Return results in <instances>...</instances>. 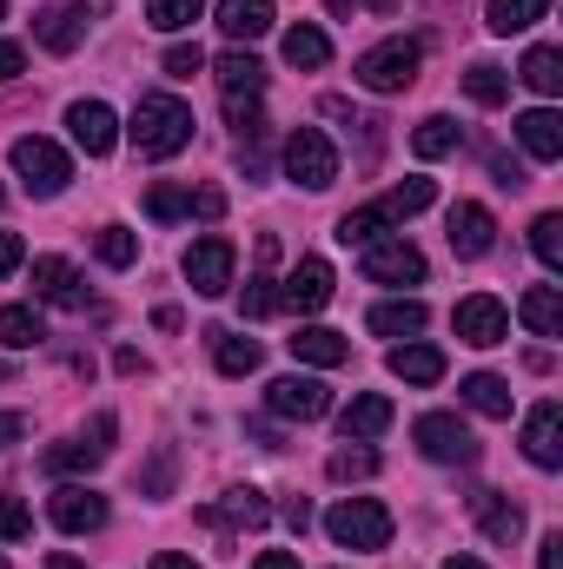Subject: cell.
Wrapping results in <instances>:
<instances>
[{
	"label": "cell",
	"mask_w": 563,
	"mask_h": 569,
	"mask_svg": "<svg viewBox=\"0 0 563 569\" xmlns=\"http://www.w3.org/2000/svg\"><path fill=\"white\" fill-rule=\"evenodd\" d=\"M20 266H27V246H20L13 232H0V279H7V272H20Z\"/></svg>",
	"instance_id": "cell-49"
},
{
	"label": "cell",
	"mask_w": 563,
	"mask_h": 569,
	"mask_svg": "<svg viewBox=\"0 0 563 569\" xmlns=\"http://www.w3.org/2000/svg\"><path fill=\"white\" fill-rule=\"evenodd\" d=\"M127 140L140 146V159H172V152H186V146H192V107H186L179 93H140Z\"/></svg>",
	"instance_id": "cell-1"
},
{
	"label": "cell",
	"mask_w": 563,
	"mask_h": 569,
	"mask_svg": "<svg viewBox=\"0 0 563 569\" xmlns=\"http://www.w3.org/2000/svg\"><path fill=\"white\" fill-rule=\"evenodd\" d=\"M392 398H378V391H365V398H352L345 411H338V430L352 437V443H372V437H385L392 430Z\"/></svg>",
	"instance_id": "cell-21"
},
{
	"label": "cell",
	"mask_w": 563,
	"mask_h": 569,
	"mask_svg": "<svg viewBox=\"0 0 563 569\" xmlns=\"http://www.w3.org/2000/svg\"><path fill=\"white\" fill-rule=\"evenodd\" d=\"M464 93H471L477 107H504V100H511V73H504L497 60H471V67H464Z\"/></svg>",
	"instance_id": "cell-35"
},
{
	"label": "cell",
	"mask_w": 563,
	"mask_h": 569,
	"mask_svg": "<svg viewBox=\"0 0 563 569\" xmlns=\"http://www.w3.org/2000/svg\"><path fill=\"white\" fill-rule=\"evenodd\" d=\"M551 13V0H491L484 7V27L491 33H524V27H537Z\"/></svg>",
	"instance_id": "cell-36"
},
{
	"label": "cell",
	"mask_w": 563,
	"mask_h": 569,
	"mask_svg": "<svg viewBox=\"0 0 563 569\" xmlns=\"http://www.w3.org/2000/svg\"><path fill=\"white\" fill-rule=\"evenodd\" d=\"M332 266L325 259H298L292 266V279H285V291H279V305H292V311H325L332 305Z\"/></svg>",
	"instance_id": "cell-17"
},
{
	"label": "cell",
	"mask_w": 563,
	"mask_h": 569,
	"mask_svg": "<svg viewBox=\"0 0 563 569\" xmlns=\"http://www.w3.org/2000/svg\"><path fill=\"white\" fill-rule=\"evenodd\" d=\"M113 365H120L127 378H134V371H146V358H140V351H134V345H120V351H113Z\"/></svg>",
	"instance_id": "cell-54"
},
{
	"label": "cell",
	"mask_w": 563,
	"mask_h": 569,
	"mask_svg": "<svg viewBox=\"0 0 563 569\" xmlns=\"http://www.w3.org/2000/svg\"><path fill=\"white\" fill-rule=\"evenodd\" d=\"M517 80H524L531 93L557 100V93H563V53H557V47H531V53H524V67H517Z\"/></svg>",
	"instance_id": "cell-34"
},
{
	"label": "cell",
	"mask_w": 563,
	"mask_h": 569,
	"mask_svg": "<svg viewBox=\"0 0 563 569\" xmlns=\"http://www.w3.org/2000/svg\"><path fill=\"white\" fill-rule=\"evenodd\" d=\"M20 67H27V53H20L13 40H0V87H7V80H20Z\"/></svg>",
	"instance_id": "cell-50"
},
{
	"label": "cell",
	"mask_w": 563,
	"mask_h": 569,
	"mask_svg": "<svg viewBox=\"0 0 563 569\" xmlns=\"http://www.w3.org/2000/svg\"><path fill=\"white\" fill-rule=\"evenodd\" d=\"M140 490H146V497H166V490H172V443H159V457L146 463Z\"/></svg>",
	"instance_id": "cell-46"
},
{
	"label": "cell",
	"mask_w": 563,
	"mask_h": 569,
	"mask_svg": "<svg viewBox=\"0 0 563 569\" xmlns=\"http://www.w3.org/2000/svg\"><path fill=\"white\" fill-rule=\"evenodd\" d=\"M93 252H100V266H113V272H127V266L140 259V239H134L127 226H100V239H93Z\"/></svg>",
	"instance_id": "cell-42"
},
{
	"label": "cell",
	"mask_w": 563,
	"mask_h": 569,
	"mask_svg": "<svg viewBox=\"0 0 563 569\" xmlns=\"http://www.w3.org/2000/svg\"><path fill=\"white\" fill-rule=\"evenodd\" d=\"M213 73H219L226 107H246V100H259V93H266V67H259L253 53H239V47H233V53H219V67H213Z\"/></svg>",
	"instance_id": "cell-20"
},
{
	"label": "cell",
	"mask_w": 563,
	"mask_h": 569,
	"mask_svg": "<svg viewBox=\"0 0 563 569\" xmlns=\"http://www.w3.org/2000/svg\"><path fill=\"white\" fill-rule=\"evenodd\" d=\"M531 252L544 259V272H563V212H537V226H531Z\"/></svg>",
	"instance_id": "cell-41"
},
{
	"label": "cell",
	"mask_w": 563,
	"mask_h": 569,
	"mask_svg": "<svg viewBox=\"0 0 563 569\" xmlns=\"http://www.w3.org/2000/svg\"><path fill=\"white\" fill-rule=\"evenodd\" d=\"M47 569H87V563H80V557H67V550H53V557H47Z\"/></svg>",
	"instance_id": "cell-57"
},
{
	"label": "cell",
	"mask_w": 563,
	"mask_h": 569,
	"mask_svg": "<svg viewBox=\"0 0 563 569\" xmlns=\"http://www.w3.org/2000/svg\"><path fill=\"white\" fill-rule=\"evenodd\" d=\"M517 146L531 152V159H563V120L551 107H531V113H517Z\"/></svg>",
	"instance_id": "cell-24"
},
{
	"label": "cell",
	"mask_w": 563,
	"mask_h": 569,
	"mask_svg": "<svg viewBox=\"0 0 563 569\" xmlns=\"http://www.w3.org/2000/svg\"><path fill=\"white\" fill-rule=\"evenodd\" d=\"M285 179L305 186V192H325V186L338 179V146L325 140L318 127H298V133L285 140Z\"/></svg>",
	"instance_id": "cell-6"
},
{
	"label": "cell",
	"mask_w": 563,
	"mask_h": 569,
	"mask_svg": "<svg viewBox=\"0 0 563 569\" xmlns=\"http://www.w3.org/2000/svg\"><path fill=\"white\" fill-rule=\"evenodd\" d=\"M7 159H13V172H20V186H27L33 199H60V192H67V179H73V159H67L53 140H40V133L13 140Z\"/></svg>",
	"instance_id": "cell-5"
},
{
	"label": "cell",
	"mask_w": 563,
	"mask_h": 569,
	"mask_svg": "<svg viewBox=\"0 0 563 569\" xmlns=\"http://www.w3.org/2000/svg\"><path fill=\"white\" fill-rule=\"evenodd\" d=\"M0 20H7V0H0Z\"/></svg>",
	"instance_id": "cell-61"
},
{
	"label": "cell",
	"mask_w": 563,
	"mask_h": 569,
	"mask_svg": "<svg viewBox=\"0 0 563 569\" xmlns=\"http://www.w3.org/2000/svg\"><path fill=\"white\" fill-rule=\"evenodd\" d=\"M67 133H73V146H80L87 159H107V152L120 146V120H113L107 100H73V107H67Z\"/></svg>",
	"instance_id": "cell-13"
},
{
	"label": "cell",
	"mask_w": 563,
	"mask_h": 569,
	"mask_svg": "<svg viewBox=\"0 0 563 569\" xmlns=\"http://www.w3.org/2000/svg\"><path fill=\"white\" fill-rule=\"evenodd\" d=\"M418 60H424L418 40H378V47H365V53L352 60V80H358L365 93H405V87L418 80Z\"/></svg>",
	"instance_id": "cell-3"
},
{
	"label": "cell",
	"mask_w": 563,
	"mask_h": 569,
	"mask_svg": "<svg viewBox=\"0 0 563 569\" xmlns=\"http://www.w3.org/2000/svg\"><path fill=\"white\" fill-rule=\"evenodd\" d=\"M273 0H219V33L226 40H266L273 33Z\"/></svg>",
	"instance_id": "cell-23"
},
{
	"label": "cell",
	"mask_w": 563,
	"mask_h": 569,
	"mask_svg": "<svg viewBox=\"0 0 563 569\" xmlns=\"http://www.w3.org/2000/svg\"><path fill=\"white\" fill-rule=\"evenodd\" d=\"M0 569H7V557H0Z\"/></svg>",
	"instance_id": "cell-62"
},
{
	"label": "cell",
	"mask_w": 563,
	"mask_h": 569,
	"mask_svg": "<svg viewBox=\"0 0 563 569\" xmlns=\"http://www.w3.org/2000/svg\"><path fill=\"white\" fill-rule=\"evenodd\" d=\"M325 477H332V483H352V477H378V450H372V443H352V437H345V443H338V450L325 457Z\"/></svg>",
	"instance_id": "cell-37"
},
{
	"label": "cell",
	"mask_w": 563,
	"mask_h": 569,
	"mask_svg": "<svg viewBox=\"0 0 563 569\" xmlns=\"http://www.w3.org/2000/svg\"><path fill=\"white\" fill-rule=\"evenodd\" d=\"M444 569H491V563H477V557H451Z\"/></svg>",
	"instance_id": "cell-58"
},
{
	"label": "cell",
	"mask_w": 563,
	"mask_h": 569,
	"mask_svg": "<svg viewBox=\"0 0 563 569\" xmlns=\"http://www.w3.org/2000/svg\"><path fill=\"white\" fill-rule=\"evenodd\" d=\"M517 318H524L537 338H563V291L557 284H531V291L517 298Z\"/></svg>",
	"instance_id": "cell-29"
},
{
	"label": "cell",
	"mask_w": 563,
	"mask_h": 569,
	"mask_svg": "<svg viewBox=\"0 0 563 569\" xmlns=\"http://www.w3.org/2000/svg\"><path fill=\"white\" fill-rule=\"evenodd\" d=\"M385 365H392V378H398V385H437V378H444V351H437V345H412V338H405V345H392V358H385Z\"/></svg>",
	"instance_id": "cell-27"
},
{
	"label": "cell",
	"mask_w": 563,
	"mask_h": 569,
	"mask_svg": "<svg viewBox=\"0 0 563 569\" xmlns=\"http://www.w3.org/2000/svg\"><path fill=\"white\" fill-rule=\"evenodd\" d=\"M365 279L372 284H424V252L412 239H372L365 246Z\"/></svg>",
	"instance_id": "cell-12"
},
{
	"label": "cell",
	"mask_w": 563,
	"mask_h": 569,
	"mask_svg": "<svg viewBox=\"0 0 563 569\" xmlns=\"http://www.w3.org/2000/svg\"><path fill=\"white\" fill-rule=\"evenodd\" d=\"M20 437H27V418H20V411H0V450L20 443Z\"/></svg>",
	"instance_id": "cell-52"
},
{
	"label": "cell",
	"mask_w": 563,
	"mask_h": 569,
	"mask_svg": "<svg viewBox=\"0 0 563 569\" xmlns=\"http://www.w3.org/2000/svg\"><path fill=\"white\" fill-rule=\"evenodd\" d=\"M172 80H192V73H206V53H199V40H179V47H166V60H159Z\"/></svg>",
	"instance_id": "cell-44"
},
{
	"label": "cell",
	"mask_w": 563,
	"mask_h": 569,
	"mask_svg": "<svg viewBox=\"0 0 563 569\" xmlns=\"http://www.w3.org/2000/svg\"><path fill=\"white\" fill-rule=\"evenodd\" d=\"M107 450L93 443V437H67V443H53V450H40V470L47 477H73V470H93Z\"/></svg>",
	"instance_id": "cell-33"
},
{
	"label": "cell",
	"mask_w": 563,
	"mask_h": 569,
	"mask_svg": "<svg viewBox=\"0 0 563 569\" xmlns=\"http://www.w3.org/2000/svg\"><path fill=\"white\" fill-rule=\"evenodd\" d=\"M412 437H418V450L431 463H451V470H471L477 463V437H471L464 418H451V411H424L418 425H412Z\"/></svg>",
	"instance_id": "cell-7"
},
{
	"label": "cell",
	"mask_w": 563,
	"mask_h": 569,
	"mask_svg": "<svg viewBox=\"0 0 563 569\" xmlns=\"http://www.w3.org/2000/svg\"><path fill=\"white\" fill-rule=\"evenodd\" d=\"M444 239H451V252H457V259H484V252L497 246V219H491L477 199H457V206H451V232H444Z\"/></svg>",
	"instance_id": "cell-15"
},
{
	"label": "cell",
	"mask_w": 563,
	"mask_h": 569,
	"mask_svg": "<svg viewBox=\"0 0 563 569\" xmlns=\"http://www.w3.org/2000/svg\"><path fill=\"white\" fill-rule=\"evenodd\" d=\"M325 60H332V40H325V27H312V20L285 27V67H298V73H318Z\"/></svg>",
	"instance_id": "cell-31"
},
{
	"label": "cell",
	"mask_w": 563,
	"mask_h": 569,
	"mask_svg": "<svg viewBox=\"0 0 563 569\" xmlns=\"http://www.w3.org/2000/svg\"><path fill=\"white\" fill-rule=\"evenodd\" d=\"M266 411L285 418V425H312V418L332 411V391H325V378L292 371V378H273V385H266Z\"/></svg>",
	"instance_id": "cell-8"
},
{
	"label": "cell",
	"mask_w": 563,
	"mask_h": 569,
	"mask_svg": "<svg viewBox=\"0 0 563 569\" xmlns=\"http://www.w3.org/2000/svg\"><path fill=\"white\" fill-rule=\"evenodd\" d=\"M273 259H279V239H259V272L239 291V311L246 318H273L279 311V279H273Z\"/></svg>",
	"instance_id": "cell-22"
},
{
	"label": "cell",
	"mask_w": 563,
	"mask_h": 569,
	"mask_svg": "<svg viewBox=\"0 0 563 569\" xmlns=\"http://www.w3.org/2000/svg\"><path fill=\"white\" fill-rule=\"evenodd\" d=\"M47 331H40V311L33 305H0V345L7 351H33Z\"/></svg>",
	"instance_id": "cell-38"
},
{
	"label": "cell",
	"mask_w": 563,
	"mask_h": 569,
	"mask_svg": "<svg viewBox=\"0 0 563 569\" xmlns=\"http://www.w3.org/2000/svg\"><path fill=\"white\" fill-rule=\"evenodd\" d=\"M358 7H372V13H392V7H398V0H358Z\"/></svg>",
	"instance_id": "cell-59"
},
{
	"label": "cell",
	"mask_w": 563,
	"mask_h": 569,
	"mask_svg": "<svg viewBox=\"0 0 563 569\" xmlns=\"http://www.w3.org/2000/svg\"><path fill=\"white\" fill-rule=\"evenodd\" d=\"M152 569H199V563H192V557H179V550H159V557H152Z\"/></svg>",
	"instance_id": "cell-56"
},
{
	"label": "cell",
	"mask_w": 563,
	"mask_h": 569,
	"mask_svg": "<svg viewBox=\"0 0 563 569\" xmlns=\"http://www.w3.org/2000/svg\"><path fill=\"white\" fill-rule=\"evenodd\" d=\"M253 569H298V557H292V550H266Z\"/></svg>",
	"instance_id": "cell-55"
},
{
	"label": "cell",
	"mask_w": 563,
	"mask_h": 569,
	"mask_svg": "<svg viewBox=\"0 0 563 569\" xmlns=\"http://www.w3.org/2000/svg\"><path fill=\"white\" fill-rule=\"evenodd\" d=\"M451 325H457V338H464V345H477V351H491V345H504V338H511V311H504L491 291H471V298H457Z\"/></svg>",
	"instance_id": "cell-11"
},
{
	"label": "cell",
	"mask_w": 563,
	"mask_h": 569,
	"mask_svg": "<svg viewBox=\"0 0 563 569\" xmlns=\"http://www.w3.org/2000/svg\"><path fill=\"white\" fill-rule=\"evenodd\" d=\"M107 7H113V0H53V7L33 13V40H40L47 53H73V47L107 20Z\"/></svg>",
	"instance_id": "cell-4"
},
{
	"label": "cell",
	"mask_w": 563,
	"mask_h": 569,
	"mask_svg": "<svg viewBox=\"0 0 563 569\" xmlns=\"http://www.w3.org/2000/svg\"><path fill=\"white\" fill-rule=\"evenodd\" d=\"M325 7H332V13H352V7H358V0H325Z\"/></svg>",
	"instance_id": "cell-60"
},
{
	"label": "cell",
	"mask_w": 563,
	"mask_h": 569,
	"mask_svg": "<svg viewBox=\"0 0 563 569\" xmlns=\"http://www.w3.org/2000/svg\"><path fill=\"white\" fill-rule=\"evenodd\" d=\"M431 199H437V186H431V179H405V186H392V192H385V199H372V206H378V219H385V232H392V226L418 219Z\"/></svg>",
	"instance_id": "cell-30"
},
{
	"label": "cell",
	"mask_w": 563,
	"mask_h": 569,
	"mask_svg": "<svg viewBox=\"0 0 563 569\" xmlns=\"http://www.w3.org/2000/svg\"><path fill=\"white\" fill-rule=\"evenodd\" d=\"M285 523H292V530H305V523H312V503H305V497H285V510H279Z\"/></svg>",
	"instance_id": "cell-53"
},
{
	"label": "cell",
	"mask_w": 563,
	"mask_h": 569,
	"mask_svg": "<svg viewBox=\"0 0 563 569\" xmlns=\"http://www.w3.org/2000/svg\"><path fill=\"white\" fill-rule=\"evenodd\" d=\"M146 219H159V226H172V219H192V186H146Z\"/></svg>",
	"instance_id": "cell-39"
},
{
	"label": "cell",
	"mask_w": 563,
	"mask_h": 569,
	"mask_svg": "<svg viewBox=\"0 0 563 569\" xmlns=\"http://www.w3.org/2000/svg\"><path fill=\"white\" fill-rule=\"evenodd\" d=\"M266 517H273V503H266V490H253V483H239V490H226L219 503H206V523L213 530H266Z\"/></svg>",
	"instance_id": "cell-16"
},
{
	"label": "cell",
	"mask_w": 563,
	"mask_h": 569,
	"mask_svg": "<svg viewBox=\"0 0 563 569\" xmlns=\"http://www.w3.org/2000/svg\"><path fill=\"white\" fill-rule=\"evenodd\" d=\"M33 298L40 305H87V291H80V272L67 266V259H33Z\"/></svg>",
	"instance_id": "cell-25"
},
{
	"label": "cell",
	"mask_w": 563,
	"mask_h": 569,
	"mask_svg": "<svg viewBox=\"0 0 563 569\" xmlns=\"http://www.w3.org/2000/svg\"><path fill=\"white\" fill-rule=\"evenodd\" d=\"M471 517H477V530H484L491 543H517V537H524V510H517L504 490H471Z\"/></svg>",
	"instance_id": "cell-19"
},
{
	"label": "cell",
	"mask_w": 563,
	"mask_h": 569,
	"mask_svg": "<svg viewBox=\"0 0 563 569\" xmlns=\"http://www.w3.org/2000/svg\"><path fill=\"white\" fill-rule=\"evenodd\" d=\"M219 212H226V192L219 186H199L192 192V219H219Z\"/></svg>",
	"instance_id": "cell-48"
},
{
	"label": "cell",
	"mask_w": 563,
	"mask_h": 569,
	"mask_svg": "<svg viewBox=\"0 0 563 569\" xmlns=\"http://www.w3.org/2000/svg\"><path fill=\"white\" fill-rule=\"evenodd\" d=\"M206 345H213V365H219L226 378H253V371H259V358H266L253 338H239V331H226V325H213V331H206Z\"/></svg>",
	"instance_id": "cell-26"
},
{
	"label": "cell",
	"mask_w": 563,
	"mask_h": 569,
	"mask_svg": "<svg viewBox=\"0 0 563 569\" xmlns=\"http://www.w3.org/2000/svg\"><path fill=\"white\" fill-rule=\"evenodd\" d=\"M424 318H431V311H424V298H385V305H372V318H365V325H372L378 338H418Z\"/></svg>",
	"instance_id": "cell-28"
},
{
	"label": "cell",
	"mask_w": 563,
	"mask_h": 569,
	"mask_svg": "<svg viewBox=\"0 0 563 569\" xmlns=\"http://www.w3.org/2000/svg\"><path fill=\"white\" fill-rule=\"evenodd\" d=\"M199 13H206V0H146V20H152L159 33H186Z\"/></svg>",
	"instance_id": "cell-43"
},
{
	"label": "cell",
	"mask_w": 563,
	"mask_h": 569,
	"mask_svg": "<svg viewBox=\"0 0 563 569\" xmlns=\"http://www.w3.org/2000/svg\"><path fill=\"white\" fill-rule=\"evenodd\" d=\"M412 152H418V159H444V152H457V120H451V113H431V120H418Z\"/></svg>",
	"instance_id": "cell-40"
},
{
	"label": "cell",
	"mask_w": 563,
	"mask_h": 569,
	"mask_svg": "<svg viewBox=\"0 0 563 569\" xmlns=\"http://www.w3.org/2000/svg\"><path fill=\"white\" fill-rule=\"evenodd\" d=\"M491 172H497V186H511V192H517V186H531L524 159H511V152H497V159H491Z\"/></svg>",
	"instance_id": "cell-47"
},
{
	"label": "cell",
	"mask_w": 563,
	"mask_h": 569,
	"mask_svg": "<svg viewBox=\"0 0 563 569\" xmlns=\"http://www.w3.org/2000/svg\"><path fill=\"white\" fill-rule=\"evenodd\" d=\"M47 517H53V530H67V537H93V530H107V497L93 490V483H60L53 497H47Z\"/></svg>",
	"instance_id": "cell-9"
},
{
	"label": "cell",
	"mask_w": 563,
	"mask_h": 569,
	"mask_svg": "<svg viewBox=\"0 0 563 569\" xmlns=\"http://www.w3.org/2000/svg\"><path fill=\"white\" fill-rule=\"evenodd\" d=\"M537 569H563V530H551V537L537 543Z\"/></svg>",
	"instance_id": "cell-51"
},
{
	"label": "cell",
	"mask_w": 563,
	"mask_h": 569,
	"mask_svg": "<svg viewBox=\"0 0 563 569\" xmlns=\"http://www.w3.org/2000/svg\"><path fill=\"white\" fill-rule=\"evenodd\" d=\"M457 398H464L477 418H511V385H504L497 371H471V378L457 385Z\"/></svg>",
	"instance_id": "cell-32"
},
{
	"label": "cell",
	"mask_w": 563,
	"mask_h": 569,
	"mask_svg": "<svg viewBox=\"0 0 563 569\" xmlns=\"http://www.w3.org/2000/svg\"><path fill=\"white\" fill-rule=\"evenodd\" d=\"M0 199H7V192H0Z\"/></svg>",
	"instance_id": "cell-63"
},
{
	"label": "cell",
	"mask_w": 563,
	"mask_h": 569,
	"mask_svg": "<svg viewBox=\"0 0 563 569\" xmlns=\"http://www.w3.org/2000/svg\"><path fill=\"white\" fill-rule=\"evenodd\" d=\"M325 537L338 550H385L392 543V510L378 497H345L325 510Z\"/></svg>",
	"instance_id": "cell-2"
},
{
	"label": "cell",
	"mask_w": 563,
	"mask_h": 569,
	"mask_svg": "<svg viewBox=\"0 0 563 569\" xmlns=\"http://www.w3.org/2000/svg\"><path fill=\"white\" fill-rule=\"evenodd\" d=\"M524 457H531L537 470H563V405L557 398H544V405L524 418Z\"/></svg>",
	"instance_id": "cell-14"
},
{
	"label": "cell",
	"mask_w": 563,
	"mask_h": 569,
	"mask_svg": "<svg viewBox=\"0 0 563 569\" xmlns=\"http://www.w3.org/2000/svg\"><path fill=\"white\" fill-rule=\"evenodd\" d=\"M285 345H292V358H298V365H318V371H332V365H345V358H352V338H345V331H332V325H298Z\"/></svg>",
	"instance_id": "cell-18"
},
{
	"label": "cell",
	"mask_w": 563,
	"mask_h": 569,
	"mask_svg": "<svg viewBox=\"0 0 563 569\" xmlns=\"http://www.w3.org/2000/svg\"><path fill=\"white\" fill-rule=\"evenodd\" d=\"M233 266H239V252H233V239H219V232H206V239L186 246V279H192L199 298H226V291H233Z\"/></svg>",
	"instance_id": "cell-10"
},
{
	"label": "cell",
	"mask_w": 563,
	"mask_h": 569,
	"mask_svg": "<svg viewBox=\"0 0 563 569\" xmlns=\"http://www.w3.org/2000/svg\"><path fill=\"white\" fill-rule=\"evenodd\" d=\"M20 537H33V510L20 497H0V543H20Z\"/></svg>",
	"instance_id": "cell-45"
}]
</instances>
